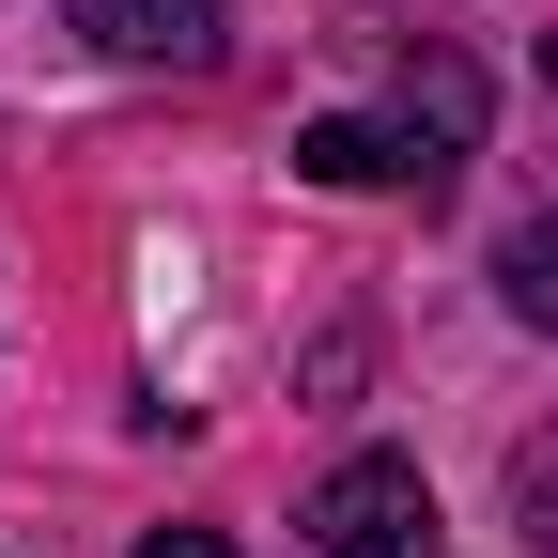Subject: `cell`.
I'll return each mask as SVG.
<instances>
[{"mask_svg": "<svg viewBox=\"0 0 558 558\" xmlns=\"http://www.w3.org/2000/svg\"><path fill=\"white\" fill-rule=\"evenodd\" d=\"M311 543L326 558H435V481H418L403 450H357L311 481Z\"/></svg>", "mask_w": 558, "mask_h": 558, "instance_id": "obj_1", "label": "cell"}, {"mask_svg": "<svg viewBox=\"0 0 558 558\" xmlns=\"http://www.w3.org/2000/svg\"><path fill=\"white\" fill-rule=\"evenodd\" d=\"M295 171L311 186H403V202H435L465 156H435L418 124H295Z\"/></svg>", "mask_w": 558, "mask_h": 558, "instance_id": "obj_2", "label": "cell"}, {"mask_svg": "<svg viewBox=\"0 0 558 558\" xmlns=\"http://www.w3.org/2000/svg\"><path fill=\"white\" fill-rule=\"evenodd\" d=\"M62 16H78V32H94L109 62H202L233 0H62Z\"/></svg>", "mask_w": 558, "mask_h": 558, "instance_id": "obj_3", "label": "cell"}, {"mask_svg": "<svg viewBox=\"0 0 558 558\" xmlns=\"http://www.w3.org/2000/svg\"><path fill=\"white\" fill-rule=\"evenodd\" d=\"M403 124L435 140V156H465V140H481V62H450V47H418V62H403Z\"/></svg>", "mask_w": 558, "mask_h": 558, "instance_id": "obj_4", "label": "cell"}, {"mask_svg": "<svg viewBox=\"0 0 558 558\" xmlns=\"http://www.w3.org/2000/svg\"><path fill=\"white\" fill-rule=\"evenodd\" d=\"M497 311L558 341V218H512V233H497Z\"/></svg>", "mask_w": 558, "mask_h": 558, "instance_id": "obj_5", "label": "cell"}, {"mask_svg": "<svg viewBox=\"0 0 558 558\" xmlns=\"http://www.w3.org/2000/svg\"><path fill=\"white\" fill-rule=\"evenodd\" d=\"M512 527H527V558H558V418L512 450Z\"/></svg>", "mask_w": 558, "mask_h": 558, "instance_id": "obj_6", "label": "cell"}, {"mask_svg": "<svg viewBox=\"0 0 558 558\" xmlns=\"http://www.w3.org/2000/svg\"><path fill=\"white\" fill-rule=\"evenodd\" d=\"M124 558H233V543H218V527H140Z\"/></svg>", "mask_w": 558, "mask_h": 558, "instance_id": "obj_7", "label": "cell"}]
</instances>
